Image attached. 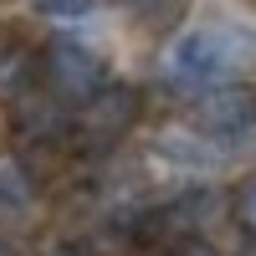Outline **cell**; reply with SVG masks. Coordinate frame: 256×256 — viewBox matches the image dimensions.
<instances>
[{
  "label": "cell",
  "instance_id": "obj_1",
  "mask_svg": "<svg viewBox=\"0 0 256 256\" xmlns=\"http://www.w3.org/2000/svg\"><path fill=\"white\" fill-rule=\"evenodd\" d=\"M256 62V31L246 26H230V20H216V26H195L184 31L164 56V77L184 92H216V88H230L246 67Z\"/></svg>",
  "mask_w": 256,
  "mask_h": 256
},
{
  "label": "cell",
  "instance_id": "obj_2",
  "mask_svg": "<svg viewBox=\"0 0 256 256\" xmlns=\"http://www.w3.org/2000/svg\"><path fill=\"white\" fill-rule=\"evenodd\" d=\"M138 118H144V92L134 82H108L98 98H88L72 113V138L67 144L88 159H102L138 128Z\"/></svg>",
  "mask_w": 256,
  "mask_h": 256
},
{
  "label": "cell",
  "instance_id": "obj_3",
  "mask_svg": "<svg viewBox=\"0 0 256 256\" xmlns=\"http://www.w3.org/2000/svg\"><path fill=\"white\" fill-rule=\"evenodd\" d=\"M36 77H41V92L56 98L67 113H77L88 98H98L113 82L108 62H102L92 46H77V41H67V36L46 41V52L36 56Z\"/></svg>",
  "mask_w": 256,
  "mask_h": 256
},
{
  "label": "cell",
  "instance_id": "obj_4",
  "mask_svg": "<svg viewBox=\"0 0 256 256\" xmlns=\"http://www.w3.org/2000/svg\"><path fill=\"white\" fill-rule=\"evenodd\" d=\"M195 134L205 144H236V138H251L256 134V92L246 82H230V88H216L195 98Z\"/></svg>",
  "mask_w": 256,
  "mask_h": 256
},
{
  "label": "cell",
  "instance_id": "obj_5",
  "mask_svg": "<svg viewBox=\"0 0 256 256\" xmlns=\"http://www.w3.org/2000/svg\"><path fill=\"white\" fill-rule=\"evenodd\" d=\"M16 138L20 144H36V154H46V148H62L72 138V113L62 108L56 98H46V92H26L16 102Z\"/></svg>",
  "mask_w": 256,
  "mask_h": 256
},
{
  "label": "cell",
  "instance_id": "obj_6",
  "mask_svg": "<svg viewBox=\"0 0 256 256\" xmlns=\"http://www.w3.org/2000/svg\"><path fill=\"white\" fill-rule=\"evenodd\" d=\"M41 205V184L20 159H0V226H26Z\"/></svg>",
  "mask_w": 256,
  "mask_h": 256
},
{
  "label": "cell",
  "instance_id": "obj_7",
  "mask_svg": "<svg viewBox=\"0 0 256 256\" xmlns=\"http://www.w3.org/2000/svg\"><path fill=\"white\" fill-rule=\"evenodd\" d=\"M36 82V46L0 31V102H20Z\"/></svg>",
  "mask_w": 256,
  "mask_h": 256
},
{
  "label": "cell",
  "instance_id": "obj_8",
  "mask_svg": "<svg viewBox=\"0 0 256 256\" xmlns=\"http://www.w3.org/2000/svg\"><path fill=\"white\" fill-rule=\"evenodd\" d=\"M226 220L236 226L241 236L256 241V174H246V180L230 184V195H226Z\"/></svg>",
  "mask_w": 256,
  "mask_h": 256
},
{
  "label": "cell",
  "instance_id": "obj_9",
  "mask_svg": "<svg viewBox=\"0 0 256 256\" xmlns=\"http://www.w3.org/2000/svg\"><path fill=\"white\" fill-rule=\"evenodd\" d=\"M92 10H98V0H36V16H46V20H77Z\"/></svg>",
  "mask_w": 256,
  "mask_h": 256
},
{
  "label": "cell",
  "instance_id": "obj_10",
  "mask_svg": "<svg viewBox=\"0 0 256 256\" xmlns=\"http://www.w3.org/2000/svg\"><path fill=\"white\" fill-rule=\"evenodd\" d=\"M169 256H216V251H210V241H184V246H174Z\"/></svg>",
  "mask_w": 256,
  "mask_h": 256
},
{
  "label": "cell",
  "instance_id": "obj_11",
  "mask_svg": "<svg viewBox=\"0 0 256 256\" xmlns=\"http://www.w3.org/2000/svg\"><path fill=\"white\" fill-rule=\"evenodd\" d=\"M0 256H16V251H10V246H6V241H0Z\"/></svg>",
  "mask_w": 256,
  "mask_h": 256
},
{
  "label": "cell",
  "instance_id": "obj_12",
  "mask_svg": "<svg viewBox=\"0 0 256 256\" xmlns=\"http://www.w3.org/2000/svg\"><path fill=\"white\" fill-rule=\"evenodd\" d=\"M236 256H256V246H246V251H236Z\"/></svg>",
  "mask_w": 256,
  "mask_h": 256
}]
</instances>
